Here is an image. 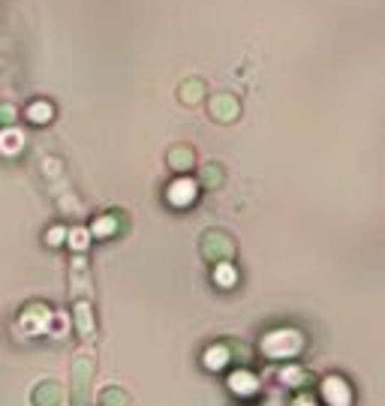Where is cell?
<instances>
[{
	"instance_id": "4",
	"label": "cell",
	"mask_w": 385,
	"mask_h": 406,
	"mask_svg": "<svg viewBox=\"0 0 385 406\" xmlns=\"http://www.w3.org/2000/svg\"><path fill=\"white\" fill-rule=\"evenodd\" d=\"M196 199V187H192V181H178L172 190H169V202H175V205H184V202Z\"/></svg>"
},
{
	"instance_id": "9",
	"label": "cell",
	"mask_w": 385,
	"mask_h": 406,
	"mask_svg": "<svg viewBox=\"0 0 385 406\" xmlns=\"http://www.w3.org/2000/svg\"><path fill=\"white\" fill-rule=\"evenodd\" d=\"M28 322H33V307H31V313H24V316H21V325H28ZM45 322H48L45 307H36V328H43Z\"/></svg>"
},
{
	"instance_id": "12",
	"label": "cell",
	"mask_w": 385,
	"mask_h": 406,
	"mask_svg": "<svg viewBox=\"0 0 385 406\" xmlns=\"http://www.w3.org/2000/svg\"><path fill=\"white\" fill-rule=\"evenodd\" d=\"M72 244H75V247H85V244H87V235H85L82 229H75V232H72Z\"/></svg>"
},
{
	"instance_id": "3",
	"label": "cell",
	"mask_w": 385,
	"mask_h": 406,
	"mask_svg": "<svg viewBox=\"0 0 385 406\" xmlns=\"http://www.w3.org/2000/svg\"><path fill=\"white\" fill-rule=\"evenodd\" d=\"M58 400H60V388L55 383H43L40 388L33 391V403L36 406H58Z\"/></svg>"
},
{
	"instance_id": "1",
	"label": "cell",
	"mask_w": 385,
	"mask_h": 406,
	"mask_svg": "<svg viewBox=\"0 0 385 406\" xmlns=\"http://www.w3.org/2000/svg\"><path fill=\"white\" fill-rule=\"evenodd\" d=\"M91 376H94V361L87 358V355H79V358L72 361V403L75 406H85Z\"/></svg>"
},
{
	"instance_id": "6",
	"label": "cell",
	"mask_w": 385,
	"mask_h": 406,
	"mask_svg": "<svg viewBox=\"0 0 385 406\" xmlns=\"http://www.w3.org/2000/svg\"><path fill=\"white\" fill-rule=\"evenodd\" d=\"M99 403L102 406H126V403H130V397H126L121 388H106L99 395Z\"/></svg>"
},
{
	"instance_id": "2",
	"label": "cell",
	"mask_w": 385,
	"mask_h": 406,
	"mask_svg": "<svg viewBox=\"0 0 385 406\" xmlns=\"http://www.w3.org/2000/svg\"><path fill=\"white\" fill-rule=\"evenodd\" d=\"M322 397L331 403V406H349L352 395H349V385L343 383L340 376H328L322 383Z\"/></svg>"
},
{
	"instance_id": "10",
	"label": "cell",
	"mask_w": 385,
	"mask_h": 406,
	"mask_svg": "<svg viewBox=\"0 0 385 406\" xmlns=\"http://www.w3.org/2000/svg\"><path fill=\"white\" fill-rule=\"evenodd\" d=\"M226 364V346H217L208 352V367H223Z\"/></svg>"
},
{
	"instance_id": "7",
	"label": "cell",
	"mask_w": 385,
	"mask_h": 406,
	"mask_svg": "<svg viewBox=\"0 0 385 406\" xmlns=\"http://www.w3.org/2000/svg\"><path fill=\"white\" fill-rule=\"evenodd\" d=\"M75 319H79V331H82V337L91 334V313H87V304H79V307H75Z\"/></svg>"
},
{
	"instance_id": "11",
	"label": "cell",
	"mask_w": 385,
	"mask_h": 406,
	"mask_svg": "<svg viewBox=\"0 0 385 406\" xmlns=\"http://www.w3.org/2000/svg\"><path fill=\"white\" fill-rule=\"evenodd\" d=\"M220 277V280L226 283V286H232V280H235V274H232V268L229 265H217V271H214V280Z\"/></svg>"
},
{
	"instance_id": "8",
	"label": "cell",
	"mask_w": 385,
	"mask_h": 406,
	"mask_svg": "<svg viewBox=\"0 0 385 406\" xmlns=\"http://www.w3.org/2000/svg\"><path fill=\"white\" fill-rule=\"evenodd\" d=\"M51 118V106H45V103H40V106H31V121H36V124H45Z\"/></svg>"
},
{
	"instance_id": "5",
	"label": "cell",
	"mask_w": 385,
	"mask_h": 406,
	"mask_svg": "<svg viewBox=\"0 0 385 406\" xmlns=\"http://www.w3.org/2000/svg\"><path fill=\"white\" fill-rule=\"evenodd\" d=\"M21 142H24V136L18 130L0 133V150H4V154H16V150H21Z\"/></svg>"
},
{
	"instance_id": "13",
	"label": "cell",
	"mask_w": 385,
	"mask_h": 406,
	"mask_svg": "<svg viewBox=\"0 0 385 406\" xmlns=\"http://www.w3.org/2000/svg\"><path fill=\"white\" fill-rule=\"evenodd\" d=\"M48 241H51V244H58V241H63V229H51V232H48Z\"/></svg>"
}]
</instances>
